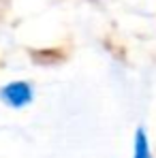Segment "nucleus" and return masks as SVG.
I'll return each mask as SVG.
<instances>
[{
	"instance_id": "nucleus-1",
	"label": "nucleus",
	"mask_w": 156,
	"mask_h": 158,
	"mask_svg": "<svg viewBox=\"0 0 156 158\" xmlns=\"http://www.w3.org/2000/svg\"><path fill=\"white\" fill-rule=\"evenodd\" d=\"M0 98L9 107H15V109L26 107L32 101V88H30V83H26V81H13V83H9V85L2 88Z\"/></svg>"
}]
</instances>
